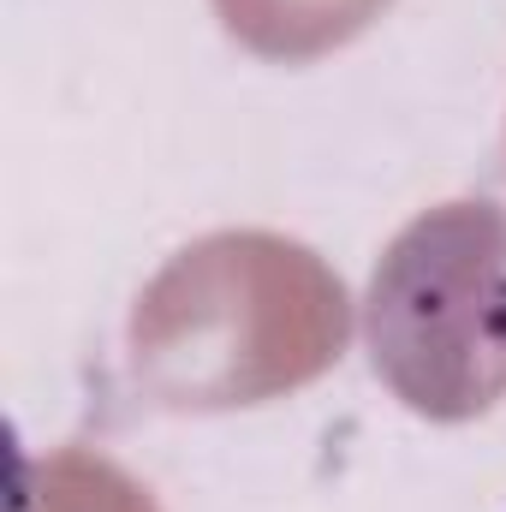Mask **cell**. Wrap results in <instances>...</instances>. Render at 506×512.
Wrapping results in <instances>:
<instances>
[{
    "mask_svg": "<svg viewBox=\"0 0 506 512\" xmlns=\"http://www.w3.org/2000/svg\"><path fill=\"white\" fill-rule=\"evenodd\" d=\"M393 0H215L221 30L262 60L304 66L364 36Z\"/></svg>",
    "mask_w": 506,
    "mask_h": 512,
    "instance_id": "3",
    "label": "cell"
},
{
    "mask_svg": "<svg viewBox=\"0 0 506 512\" xmlns=\"http://www.w3.org/2000/svg\"><path fill=\"white\" fill-rule=\"evenodd\" d=\"M18 512H161L155 495L114 465L108 453L90 447H54L24 465Z\"/></svg>",
    "mask_w": 506,
    "mask_h": 512,
    "instance_id": "4",
    "label": "cell"
},
{
    "mask_svg": "<svg viewBox=\"0 0 506 512\" xmlns=\"http://www.w3.org/2000/svg\"><path fill=\"white\" fill-rule=\"evenodd\" d=\"M364 346L381 387L429 417L471 423L506 399V209L447 197L411 215L370 268Z\"/></svg>",
    "mask_w": 506,
    "mask_h": 512,
    "instance_id": "2",
    "label": "cell"
},
{
    "mask_svg": "<svg viewBox=\"0 0 506 512\" xmlns=\"http://www.w3.org/2000/svg\"><path fill=\"white\" fill-rule=\"evenodd\" d=\"M352 340L328 256L268 227H221L167 256L126 322L131 382L167 411H245L322 382Z\"/></svg>",
    "mask_w": 506,
    "mask_h": 512,
    "instance_id": "1",
    "label": "cell"
}]
</instances>
